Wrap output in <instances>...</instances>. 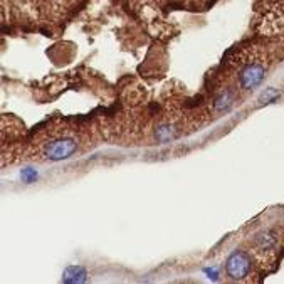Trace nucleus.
Listing matches in <instances>:
<instances>
[{"label": "nucleus", "instance_id": "423d86ee", "mask_svg": "<svg viewBox=\"0 0 284 284\" xmlns=\"http://www.w3.org/2000/svg\"><path fill=\"white\" fill-rule=\"evenodd\" d=\"M234 103V96L232 93H229V91H226V93H222L219 98L216 99V110L217 111H227L230 106H232Z\"/></svg>", "mask_w": 284, "mask_h": 284}, {"label": "nucleus", "instance_id": "39448f33", "mask_svg": "<svg viewBox=\"0 0 284 284\" xmlns=\"http://www.w3.org/2000/svg\"><path fill=\"white\" fill-rule=\"evenodd\" d=\"M176 136H179V131H176V128L170 126V125H162L155 130V138H157L160 143L173 141Z\"/></svg>", "mask_w": 284, "mask_h": 284}, {"label": "nucleus", "instance_id": "1a4fd4ad", "mask_svg": "<svg viewBox=\"0 0 284 284\" xmlns=\"http://www.w3.org/2000/svg\"><path fill=\"white\" fill-rule=\"evenodd\" d=\"M257 239H259V242H261L262 245H264V247H267V245H272V244H274V239H272L269 234H261Z\"/></svg>", "mask_w": 284, "mask_h": 284}, {"label": "nucleus", "instance_id": "f257e3e1", "mask_svg": "<svg viewBox=\"0 0 284 284\" xmlns=\"http://www.w3.org/2000/svg\"><path fill=\"white\" fill-rule=\"evenodd\" d=\"M226 271L232 279H244L251 271V257L244 251H234L227 257Z\"/></svg>", "mask_w": 284, "mask_h": 284}, {"label": "nucleus", "instance_id": "9d476101", "mask_svg": "<svg viewBox=\"0 0 284 284\" xmlns=\"http://www.w3.org/2000/svg\"><path fill=\"white\" fill-rule=\"evenodd\" d=\"M203 272H205V274H208V277H210V279H214V281H216L217 277H219L216 267H205V269H203Z\"/></svg>", "mask_w": 284, "mask_h": 284}, {"label": "nucleus", "instance_id": "20e7f679", "mask_svg": "<svg viewBox=\"0 0 284 284\" xmlns=\"http://www.w3.org/2000/svg\"><path fill=\"white\" fill-rule=\"evenodd\" d=\"M88 279V272L81 266H69L62 272V281L67 284H79Z\"/></svg>", "mask_w": 284, "mask_h": 284}, {"label": "nucleus", "instance_id": "7ed1b4c3", "mask_svg": "<svg viewBox=\"0 0 284 284\" xmlns=\"http://www.w3.org/2000/svg\"><path fill=\"white\" fill-rule=\"evenodd\" d=\"M266 76V69L261 64H249L242 69L239 78V83L244 89H253L256 86L262 83V79Z\"/></svg>", "mask_w": 284, "mask_h": 284}, {"label": "nucleus", "instance_id": "f03ea898", "mask_svg": "<svg viewBox=\"0 0 284 284\" xmlns=\"http://www.w3.org/2000/svg\"><path fill=\"white\" fill-rule=\"evenodd\" d=\"M76 150H78V143L74 138H57V140L47 145L44 155L49 160L59 162V160H66L69 157H73Z\"/></svg>", "mask_w": 284, "mask_h": 284}, {"label": "nucleus", "instance_id": "0eeeda50", "mask_svg": "<svg viewBox=\"0 0 284 284\" xmlns=\"http://www.w3.org/2000/svg\"><path fill=\"white\" fill-rule=\"evenodd\" d=\"M277 99H279V93H277V91H276L274 88H267V89H264V93H262L261 98H259L261 103H264V104H267V103H274V101H277Z\"/></svg>", "mask_w": 284, "mask_h": 284}, {"label": "nucleus", "instance_id": "6e6552de", "mask_svg": "<svg viewBox=\"0 0 284 284\" xmlns=\"http://www.w3.org/2000/svg\"><path fill=\"white\" fill-rule=\"evenodd\" d=\"M20 176H22L24 182L32 184V182H36V179H37V171L34 168H24L22 171H20Z\"/></svg>", "mask_w": 284, "mask_h": 284}]
</instances>
